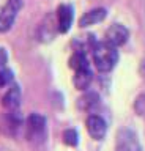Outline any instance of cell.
<instances>
[{
    "label": "cell",
    "mask_w": 145,
    "mask_h": 151,
    "mask_svg": "<svg viewBox=\"0 0 145 151\" xmlns=\"http://www.w3.org/2000/svg\"><path fill=\"white\" fill-rule=\"evenodd\" d=\"M92 55H93V63L96 69L101 73H109L114 69V66L118 61V52L117 47L109 44V42H95L92 47Z\"/></svg>",
    "instance_id": "6da1fadb"
},
{
    "label": "cell",
    "mask_w": 145,
    "mask_h": 151,
    "mask_svg": "<svg viewBox=\"0 0 145 151\" xmlns=\"http://www.w3.org/2000/svg\"><path fill=\"white\" fill-rule=\"evenodd\" d=\"M46 118L40 113H30L25 121V135L32 143H41L46 139Z\"/></svg>",
    "instance_id": "7a4b0ae2"
},
{
    "label": "cell",
    "mask_w": 145,
    "mask_h": 151,
    "mask_svg": "<svg viewBox=\"0 0 145 151\" xmlns=\"http://www.w3.org/2000/svg\"><path fill=\"white\" fill-rule=\"evenodd\" d=\"M21 8L22 0H6V3L0 8V33H5L13 27Z\"/></svg>",
    "instance_id": "3957f363"
},
{
    "label": "cell",
    "mask_w": 145,
    "mask_h": 151,
    "mask_svg": "<svg viewBox=\"0 0 145 151\" xmlns=\"http://www.w3.org/2000/svg\"><path fill=\"white\" fill-rule=\"evenodd\" d=\"M24 127V120L16 110H8V113H3L0 116V131L2 134L8 137H17L21 129Z\"/></svg>",
    "instance_id": "277c9868"
},
{
    "label": "cell",
    "mask_w": 145,
    "mask_h": 151,
    "mask_svg": "<svg viewBox=\"0 0 145 151\" xmlns=\"http://www.w3.org/2000/svg\"><path fill=\"white\" fill-rule=\"evenodd\" d=\"M115 151H140V143L134 131L121 129L117 135Z\"/></svg>",
    "instance_id": "5b68a950"
},
{
    "label": "cell",
    "mask_w": 145,
    "mask_h": 151,
    "mask_svg": "<svg viewBox=\"0 0 145 151\" xmlns=\"http://www.w3.org/2000/svg\"><path fill=\"white\" fill-rule=\"evenodd\" d=\"M85 127L88 135L93 140H102L107 134V123L102 116L100 115H88L87 121H85Z\"/></svg>",
    "instance_id": "8992f818"
},
{
    "label": "cell",
    "mask_w": 145,
    "mask_h": 151,
    "mask_svg": "<svg viewBox=\"0 0 145 151\" xmlns=\"http://www.w3.org/2000/svg\"><path fill=\"white\" fill-rule=\"evenodd\" d=\"M129 38V32L128 28L121 24H114L110 25L109 28L106 30V42L109 44L118 47V46H123Z\"/></svg>",
    "instance_id": "52a82bcc"
},
{
    "label": "cell",
    "mask_w": 145,
    "mask_h": 151,
    "mask_svg": "<svg viewBox=\"0 0 145 151\" xmlns=\"http://www.w3.org/2000/svg\"><path fill=\"white\" fill-rule=\"evenodd\" d=\"M74 11L71 5H60L57 9V25L60 33H68L73 25Z\"/></svg>",
    "instance_id": "ba28073f"
},
{
    "label": "cell",
    "mask_w": 145,
    "mask_h": 151,
    "mask_svg": "<svg viewBox=\"0 0 145 151\" xmlns=\"http://www.w3.org/2000/svg\"><path fill=\"white\" fill-rule=\"evenodd\" d=\"M2 104L6 110H16L21 106V88L19 85H11L2 98Z\"/></svg>",
    "instance_id": "9c48e42d"
},
{
    "label": "cell",
    "mask_w": 145,
    "mask_h": 151,
    "mask_svg": "<svg viewBox=\"0 0 145 151\" xmlns=\"http://www.w3.org/2000/svg\"><path fill=\"white\" fill-rule=\"evenodd\" d=\"M107 16V11L104 8H95V9H90V11L84 13V16L79 19V25L81 27H90V25H95V24H100L106 19Z\"/></svg>",
    "instance_id": "30bf717a"
},
{
    "label": "cell",
    "mask_w": 145,
    "mask_h": 151,
    "mask_svg": "<svg viewBox=\"0 0 145 151\" xmlns=\"http://www.w3.org/2000/svg\"><path fill=\"white\" fill-rule=\"evenodd\" d=\"M55 32H58L57 19L49 14L43 21V24L40 25V40L41 41H52L55 36Z\"/></svg>",
    "instance_id": "8fae6325"
},
{
    "label": "cell",
    "mask_w": 145,
    "mask_h": 151,
    "mask_svg": "<svg viewBox=\"0 0 145 151\" xmlns=\"http://www.w3.org/2000/svg\"><path fill=\"white\" fill-rule=\"evenodd\" d=\"M92 80H93L92 69H90V66H87V68H81V69H77L76 73H74L73 83L77 90H87L88 87H90Z\"/></svg>",
    "instance_id": "7c38bea8"
},
{
    "label": "cell",
    "mask_w": 145,
    "mask_h": 151,
    "mask_svg": "<svg viewBox=\"0 0 145 151\" xmlns=\"http://www.w3.org/2000/svg\"><path fill=\"white\" fill-rule=\"evenodd\" d=\"M98 104H100V94L96 91H87L77 99V109H81L84 112H88L92 109H95Z\"/></svg>",
    "instance_id": "4fadbf2b"
},
{
    "label": "cell",
    "mask_w": 145,
    "mask_h": 151,
    "mask_svg": "<svg viewBox=\"0 0 145 151\" xmlns=\"http://www.w3.org/2000/svg\"><path fill=\"white\" fill-rule=\"evenodd\" d=\"M69 66H71L74 71H77V69H81V68H87L88 61H87L85 54H84L82 50H77L76 54H73V57L69 58Z\"/></svg>",
    "instance_id": "5bb4252c"
},
{
    "label": "cell",
    "mask_w": 145,
    "mask_h": 151,
    "mask_svg": "<svg viewBox=\"0 0 145 151\" xmlns=\"http://www.w3.org/2000/svg\"><path fill=\"white\" fill-rule=\"evenodd\" d=\"M63 142L68 146H77L79 145V132L73 127H69L63 132Z\"/></svg>",
    "instance_id": "9a60e30c"
},
{
    "label": "cell",
    "mask_w": 145,
    "mask_h": 151,
    "mask_svg": "<svg viewBox=\"0 0 145 151\" xmlns=\"http://www.w3.org/2000/svg\"><path fill=\"white\" fill-rule=\"evenodd\" d=\"M11 80H13V71H10L6 66L0 69V88L5 87V85H8Z\"/></svg>",
    "instance_id": "2e32d148"
},
{
    "label": "cell",
    "mask_w": 145,
    "mask_h": 151,
    "mask_svg": "<svg viewBox=\"0 0 145 151\" xmlns=\"http://www.w3.org/2000/svg\"><path fill=\"white\" fill-rule=\"evenodd\" d=\"M6 61H8V52H6V49L0 47V69L6 66Z\"/></svg>",
    "instance_id": "e0dca14e"
}]
</instances>
